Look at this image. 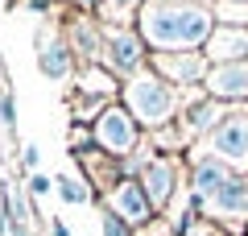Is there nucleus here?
Instances as JSON below:
<instances>
[{"label": "nucleus", "instance_id": "19", "mask_svg": "<svg viewBox=\"0 0 248 236\" xmlns=\"http://www.w3.org/2000/svg\"><path fill=\"white\" fill-rule=\"evenodd\" d=\"M29 191H33V195H46V191H50V178H46V174H33V183H29Z\"/></svg>", "mask_w": 248, "mask_h": 236}, {"label": "nucleus", "instance_id": "22", "mask_svg": "<svg viewBox=\"0 0 248 236\" xmlns=\"http://www.w3.org/2000/svg\"><path fill=\"white\" fill-rule=\"evenodd\" d=\"M83 4H91V0H83Z\"/></svg>", "mask_w": 248, "mask_h": 236}, {"label": "nucleus", "instance_id": "18", "mask_svg": "<svg viewBox=\"0 0 248 236\" xmlns=\"http://www.w3.org/2000/svg\"><path fill=\"white\" fill-rule=\"evenodd\" d=\"M21 162H25V166L33 170L37 162H42V153H37V145H25V153H21Z\"/></svg>", "mask_w": 248, "mask_h": 236}, {"label": "nucleus", "instance_id": "10", "mask_svg": "<svg viewBox=\"0 0 248 236\" xmlns=\"http://www.w3.org/2000/svg\"><path fill=\"white\" fill-rule=\"evenodd\" d=\"M108 50H112V70H137L141 67V42L128 34H112V42H108Z\"/></svg>", "mask_w": 248, "mask_h": 236}, {"label": "nucleus", "instance_id": "9", "mask_svg": "<svg viewBox=\"0 0 248 236\" xmlns=\"http://www.w3.org/2000/svg\"><path fill=\"white\" fill-rule=\"evenodd\" d=\"M207 203H211V211H223V216H232V211H244V207H248V183L228 178V183H223Z\"/></svg>", "mask_w": 248, "mask_h": 236}, {"label": "nucleus", "instance_id": "11", "mask_svg": "<svg viewBox=\"0 0 248 236\" xmlns=\"http://www.w3.org/2000/svg\"><path fill=\"white\" fill-rule=\"evenodd\" d=\"M228 183V170H223V162L219 157H207V162H199V170H195V191L203 195V199H211L219 186Z\"/></svg>", "mask_w": 248, "mask_h": 236}, {"label": "nucleus", "instance_id": "16", "mask_svg": "<svg viewBox=\"0 0 248 236\" xmlns=\"http://www.w3.org/2000/svg\"><path fill=\"white\" fill-rule=\"evenodd\" d=\"M104 236H128V219H120L116 211L104 216Z\"/></svg>", "mask_w": 248, "mask_h": 236}, {"label": "nucleus", "instance_id": "2", "mask_svg": "<svg viewBox=\"0 0 248 236\" xmlns=\"http://www.w3.org/2000/svg\"><path fill=\"white\" fill-rule=\"evenodd\" d=\"M124 100L133 108V116L141 124H166L170 112H174V91H170L166 79H153V75H137L128 87H124Z\"/></svg>", "mask_w": 248, "mask_h": 236}, {"label": "nucleus", "instance_id": "4", "mask_svg": "<svg viewBox=\"0 0 248 236\" xmlns=\"http://www.w3.org/2000/svg\"><path fill=\"white\" fill-rule=\"evenodd\" d=\"M211 153L219 162H248V112H232L211 133Z\"/></svg>", "mask_w": 248, "mask_h": 236}, {"label": "nucleus", "instance_id": "20", "mask_svg": "<svg viewBox=\"0 0 248 236\" xmlns=\"http://www.w3.org/2000/svg\"><path fill=\"white\" fill-rule=\"evenodd\" d=\"M54 236H71V232H66V228H62V224H54Z\"/></svg>", "mask_w": 248, "mask_h": 236}, {"label": "nucleus", "instance_id": "13", "mask_svg": "<svg viewBox=\"0 0 248 236\" xmlns=\"http://www.w3.org/2000/svg\"><path fill=\"white\" fill-rule=\"evenodd\" d=\"M37 67H42V75H50V79H62L66 70H71L66 46H42V54H37Z\"/></svg>", "mask_w": 248, "mask_h": 236}, {"label": "nucleus", "instance_id": "3", "mask_svg": "<svg viewBox=\"0 0 248 236\" xmlns=\"http://www.w3.org/2000/svg\"><path fill=\"white\" fill-rule=\"evenodd\" d=\"M95 141L112 157H124L128 149L137 145V129H133V120H128V112H120V108H104L99 120H95Z\"/></svg>", "mask_w": 248, "mask_h": 236}, {"label": "nucleus", "instance_id": "21", "mask_svg": "<svg viewBox=\"0 0 248 236\" xmlns=\"http://www.w3.org/2000/svg\"><path fill=\"white\" fill-rule=\"evenodd\" d=\"M116 4H137V0H116Z\"/></svg>", "mask_w": 248, "mask_h": 236}, {"label": "nucleus", "instance_id": "14", "mask_svg": "<svg viewBox=\"0 0 248 236\" xmlns=\"http://www.w3.org/2000/svg\"><path fill=\"white\" fill-rule=\"evenodd\" d=\"M228 116H232V112H228V108L219 104V100H207V104H203V108H195V116H190V133H207V129H211L215 120L223 124Z\"/></svg>", "mask_w": 248, "mask_h": 236}, {"label": "nucleus", "instance_id": "8", "mask_svg": "<svg viewBox=\"0 0 248 236\" xmlns=\"http://www.w3.org/2000/svg\"><path fill=\"white\" fill-rule=\"evenodd\" d=\"M170 191H174V166L170 162H149L145 166V195H149V203H166Z\"/></svg>", "mask_w": 248, "mask_h": 236}, {"label": "nucleus", "instance_id": "5", "mask_svg": "<svg viewBox=\"0 0 248 236\" xmlns=\"http://www.w3.org/2000/svg\"><path fill=\"white\" fill-rule=\"evenodd\" d=\"M207 96L211 100H240L248 96V58L244 62H223L207 70Z\"/></svg>", "mask_w": 248, "mask_h": 236}, {"label": "nucleus", "instance_id": "6", "mask_svg": "<svg viewBox=\"0 0 248 236\" xmlns=\"http://www.w3.org/2000/svg\"><path fill=\"white\" fill-rule=\"evenodd\" d=\"M207 54L215 58V67L223 62H244L248 58V29L244 25H219L207 42Z\"/></svg>", "mask_w": 248, "mask_h": 236}, {"label": "nucleus", "instance_id": "23", "mask_svg": "<svg viewBox=\"0 0 248 236\" xmlns=\"http://www.w3.org/2000/svg\"><path fill=\"white\" fill-rule=\"evenodd\" d=\"M232 4H236V0H232Z\"/></svg>", "mask_w": 248, "mask_h": 236}, {"label": "nucleus", "instance_id": "15", "mask_svg": "<svg viewBox=\"0 0 248 236\" xmlns=\"http://www.w3.org/2000/svg\"><path fill=\"white\" fill-rule=\"evenodd\" d=\"M58 191H62V199H66V203H87V186H83L79 178H71V174L58 178Z\"/></svg>", "mask_w": 248, "mask_h": 236}, {"label": "nucleus", "instance_id": "12", "mask_svg": "<svg viewBox=\"0 0 248 236\" xmlns=\"http://www.w3.org/2000/svg\"><path fill=\"white\" fill-rule=\"evenodd\" d=\"M157 67L166 70L170 79H199V75H203V58H199V54H186V58H170V54H161Z\"/></svg>", "mask_w": 248, "mask_h": 236}, {"label": "nucleus", "instance_id": "17", "mask_svg": "<svg viewBox=\"0 0 248 236\" xmlns=\"http://www.w3.org/2000/svg\"><path fill=\"white\" fill-rule=\"evenodd\" d=\"M0 120L9 124V129L17 124V108H13V96H4V100H0Z\"/></svg>", "mask_w": 248, "mask_h": 236}, {"label": "nucleus", "instance_id": "1", "mask_svg": "<svg viewBox=\"0 0 248 236\" xmlns=\"http://www.w3.org/2000/svg\"><path fill=\"white\" fill-rule=\"evenodd\" d=\"M141 34L145 42L161 50H182V46L211 42V13L195 4H178V0H153L141 9Z\"/></svg>", "mask_w": 248, "mask_h": 236}, {"label": "nucleus", "instance_id": "7", "mask_svg": "<svg viewBox=\"0 0 248 236\" xmlns=\"http://www.w3.org/2000/svg\"><path fill=\"white\" fill-rule=\"evenodd\" d=\"M112 211L120 219H128V224L149 219V195H145V186L141 183H120L112 191Z\"/></svg>", "mask_w": 248, "mask_h": 236}]
</instances>
